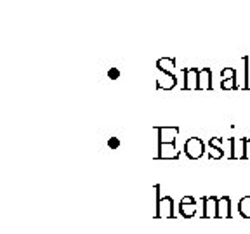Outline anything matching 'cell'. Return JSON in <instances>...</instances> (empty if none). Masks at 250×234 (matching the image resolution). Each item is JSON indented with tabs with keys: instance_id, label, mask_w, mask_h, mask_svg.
Returning <instances> with one entry per match:
<instances>
[{
	"instance_id": "11",
	"label": "cell",
	"mask_w": 250,
	"mask_h": 234,
	"mask_svg": "<svg viewBox=\"0 0 250 234\" xmlns=\"http://www.w3.org/2000/svg\"><path fill=\"white\" fill-rule=\"evenodd\" d=\"M238 214L243 218H250V196H243L238 201Z\"/></svg>"
},
{
	"instance_id": "12",
	"label": "cell",
	"mask_w": 250,
	"mask_h": 234,
	"mask_svg": "<svg viewBox=\"0 0 250 234\" xmlns=\"http://www.w3.org/2000/svg\"><path fill=\"white\" fill-rule=\"evenodd\" d=\"M243 73H245V80H243L245 83H243L242 89L250 90V58L249 56L243 58Z\"/></svg>"
},
{
	"instance_id": "6",
	"label": "cell",
	"mask_w": 250,
	"mask_h": 234,
	"mask_svg": "<svg viewBox=\"0 0 250 234\" xmlns=\"http://www.w3.org/2000/svg\"><path fill=\"white\" fill-rule=\"evenodd\" d=\"M158 132V144L160 142H176V137L179 136V127H156Z\"/></svg>"
},
{
	"instance_id": "4",
	"label": "cell",
	"mask_w": 250,
	"mask_h": 234,
	"mask_svg": "<svg viewBox=\"0 0 250 234\" xmlns=\"http://www.w3.org/2000/svg\"><path fill=\"white\" fill-rule=\"evenodd\" d=\"M217 196H203L202 203H203V212H202V218L203 220H210V218H217Z\"/></svg>"
},
{
	"instance_id": "17",
	"label": "cell",
	"mask_w": 250,
	"mask_h": 234,
	"mask_svg": "<svg viewBox=\"0 0 250 234\" xmlns=\"http://www.w3.org/2000/svg\"><path fill=\"white\" fill-rule=\"evenodd\" d=\"M243 160H250V137H245V146H243Z\"/></svg>"
},
{
	"instance_id": "14",
	"label": "cell",
	"mask_w": 250,
	"mask_h": 234,
	"mask_svg": "<svg viewBox=\"0 0 250 234\" xmlns=\"http://www.w3.org/2000/svg\"><path fill=\"white\" fill-rule=\"evenodd\" d=\"M221 89L223 90H238L242 87L236 83V78H228V80H221Z\"/></svg>"
},
{
	"instance_id": "9",
	"label": "cell",
	"mask_w": 250,
	"mask_h": 234,
	"mask_svg": "<svg viewBox=\"0 0 250 234\" xmlns=\"http://www.w3.org/2000/svg\"><path fill=\"white\" fill-rule=\"evenodd\" d=\"M196 90H212V71L210 68H200L198 87Z\"/></svg>"
},
{
	"instance_id": "1",
	"label": "cell",
	"mask_w": 250,
	"mask_h": 234,
	"mask_svg": "<svg viewBox=\"0 0 250 234\" xmlns=\"http://www.w3.org/2000/svg\"><path fill=\"white\" fill-rule=\"evenodd\" d=\"M155 199H156V212H155V218H176L174 214V198L172 196H162L160 195V184H155Z\"/></svg>"
},
{
	"instance_id": "18",
	"label": "cell",
	"mask_w": 250,
	"mask_h": 234,
	"mask_svg": "<svg viewBox=\"0 0 250 234\" xmlns=\"http://www.w3.org/2000/svg\"><path fill=\"white\" fill-rule=\"evenodd\" d=\"M120 70H118V68H109L108 70V78L109 80H118V78H120Z\"/></svg>"
},
{
	"instance_id": "7",
	"label": "cell",
	"mask_w": 250,
	"mask_h": 234,
	"mask_svg": "<svg viewBox=\"0 0 250 234\" xmlns=\"http://www.w3.org/2000/svg\"><path fill=\"white\" fill-rule=\"evenodd\" d=\"M208 158L210 160H221V158H224L223 137H212L208 140Z\"/></svg>"
},
{
	"instance_id": "16",
	"label": "cell",
	"mask_w": 250,
	"mask_h": 234,
	"mask_svg": "<svg viewBox=\"0 0 250 234\" xmlns=\"http://www.w3.org/2000/svg\"><path fill=\"white\" fill-rule=\"evenodd\" d=\"M120 139H118V137H109L108 139V148L109 149H118L120 148Z\"/></svg>"
},
{
	"instance_id": "15",
	"label": "cell",
	"mask_w": 250,
	"mask_h": 234,
	"mask_svg": "<svg viewBox=\"0 0 250 234\" xmlns=\"http://www.w3.org/2000/svg\"><path fill=\"white\" fill-rule=\"evenodd\" d=\"M228 78H236V70H234V68H223V71H221V80H228Z\"/></svg>"
},
{
	"instance_id": "10",
	"label": "cell",
	"mask_w": 250,
	"mask_h": 234,
	"mask_svg": "<svg viewBox=\"0 0 250 234\" xmlns=\"http://www.w3.org/2000/svg\"><path fill=\"white\" fill-rule=\"evenodd\" d=\"M179 215L186 220L196 217V203H179Z\"/></svg>"
},
{
	"instance_id": "13",
	"label": "cell",
	"mask_w": 250,
	"mask_h": 234,
	"mask_svg": "<svg viewBox=\"0 0 250 234\" xmlns=\"http://www.w3.org/2000/svg\"><path fill=\"white\" fill-rule=\"evenodd\" d=\"M156 68H164V70L170 71L172 68H176V59L174 58H162L156 61Z\"/></svg>"
},
{
	"instance_id": "2",
	"label": "cell",
	"mask_w": 250,
	"mask_h": 234,
	"mask_svg": "<svg viewBox=\"0 0 250 234\" xmlns=\"http://www.w3.org/2000/svg\"><path fill=\"white\" fill-rule=\"evenodd\" d=\"M205 149H207V146H205V142L200 137H189L183 146L184 155L189 160H200L205 155Z\"/></svg>"
},
{
	"instance_id": "5",
	"label": "cell",
	"mask_w": 250,
	"mask_h": 234,
	"mask_svg": "<svg viewBox=\"0 0 250 234\" xmlns=\"http://www.w3.org/2000/svg\"><path fill=\"white\" fill-rule=\"evenodd\" d=\"M183 73H184L183 90H196V87H198L200 68H183Z\"/></svg>"
},
{
	"instance_id": "8",
	"label": "cell",
	"mask_w": 250,
	"mask_h": 234,
	"mask_svg": "<svg viewBox=\"0 0 250 234\" xmlns=\"http://www.w3.org/2000/svg\"><path fill=\"white\" fill-rule=\"evenodd\" d=\"M217 218H226V220H231L233 218V212H231V198L229 196H223L219 198L217 201Z\"/></svg>"
},
{
	"instance_id": "3",
	"label": "cell",
	"mask_w": 250,
	"mask_h": 234,
	"mask_svg": "<svg viewBox=\"0 0 250 234\" xmlns=\"http://www.w3.org/2000/svg\"><path fill=\"white\" fill-rule=\"evenodd\" d=\"M179 156L181 151H177L176 142H160L155 160H179Z\"/></svg>"
}]
</instances>
